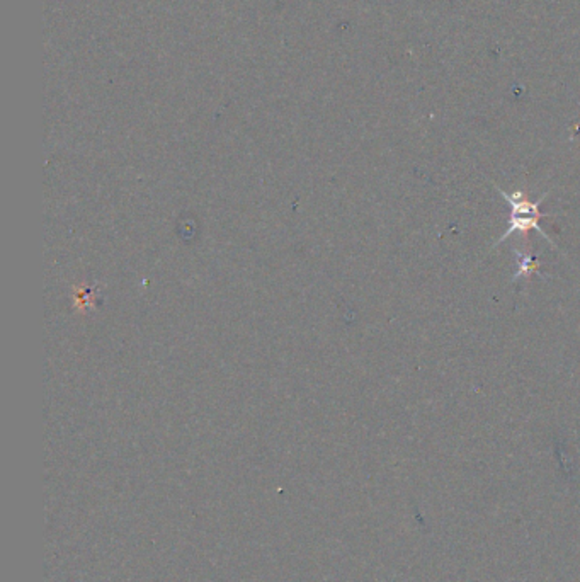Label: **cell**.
<instances>
[{
  "instance_id": "2",
  "label": "cell",
  "mask_w": 580,
  "mask_h": 582,
  "mask_svg": "<svg viewBox=\"0 0 580 582\" xmlns=\"http://www.w3.org/2000/svg\"><path fill=\"white\" fill-rule=\"evenodd\" d=\"M514 255H516V264H517V271L514 274L512 281H517L521 278H528V276L533 274H541L540 272V262H538L536 255L523 253V250L514 249Z\"/></svg>"
},
{
  "instance_id": "1",
  "label": "cell",
  "mask_w": 580,
  "mask_h": 582,
  "mask_svg": "<svg viewBox=\"0 0 580 582\" xmlns=\"http://www.w3.org/2000/svg\"><path fill=\"white\" fill-rule=\"evenodd\" d=\"M497 191L502 194V198L505 201H507L509 208H511V217H509V229L505 230V234L502 237L497 241V243H502L504 241H507L509 237H511V234H516V232H521V234H526L529 232V230H538V232L541 234V237H545L546 242H550L555 249H558L557 245H555V242L552 238L546 235L545 230L540 226V220L541 218H550L548 213H543L540 210V206L543 201L546 200V196L548 194H543L538 201H531L528 198V194L524 191H512V193H505L502 188H499V186H495ZM495 243V245H497Z\"/></svg>"
}]
</instances>
